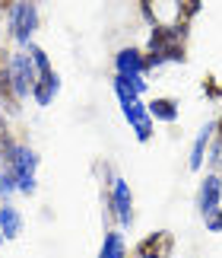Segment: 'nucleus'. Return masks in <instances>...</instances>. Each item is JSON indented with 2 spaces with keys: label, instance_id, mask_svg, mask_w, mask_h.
<instances>
[{
  "label": "nucleus",
  "instance_id": "f3484780",
  "mask_svg": "<svg viewBox=\"0 0 222 258\" xmlns=\"http://www.w3.org/2000/svg\"><path fill=\"white\" fill-rule=\"evenodd\" d=\"M16 188V178H13V172L10 169H0V198H7L10 191Z\"/></svg>",
  "mask_w": 222,
  "mask_h": 258
},
{
  "label": "nucleus",
  "instance_id": "7ed1b4c3",
  "mask_svg": "<svg viewBox=\"0 0 222 258\" xmlns=\"http://www.w3.org/2000/svg\"><path fill=\"white\" fill-rule=\"evenodd\" d=\"M29 54H32V61H35V67H38V83H35V89H32V96H35V102L38 105H48L54 99V93H57V74L51 71V64H48V54L42 51L38 45H29Z\"/></svg>",
  "mask_w": 222,
  "mask_h": 258
},
{
  "label": "nucleus",
  "instance_id": "423d86ee",
  "mask_svg": "<svg viewBox=\"0 0 222 258\" xmlns=\"http://www.w3.org/2000/svg\"><path fill=\"white\" fill-rule=\"evenodd\" d=\"M35 83H38V67L32 61V54L29 51L13 54V89H16V96L19 99L29 96L35 89Z\"/></svg>",
  "mask_w": 222,
  "mask_h": 258
},
{
  "label": "nucleus",
  "instance_id": "1a4fd4ad",
  "mask_svg": "<svg viewBox=\"0 0 222 258\" xmlns=\"http://www.w3.org/2000/svg\"><path fill=\"white\" fill-rule=\"evenodd\" d=\"M111 207H115L118 223L130 226V220H134V198H130V185L124 178H115V185H111Z\"/></svg>",
  "mask_w": 222,
  "mask_h": 258
},
{
  "label": "nucleus",
  "instance_id": "0eeeda50",
  "mask_svg": "<svg viewBox=\"0 0 222 258\" xmlns=\"http://www.w3.org/2000/svg\"><path fill=\"white\" fill-rule=\"evenodd\" d=\"M38 29V10L32 0H19V4L13 7V35L19 38V42L29 45V35H32Z\"/></svg>",
  "mask_w": 222,
  "mask_h": 258
},
{
  "label": "nucleus",
  "instance_id": "2eb2a0df",
  "mask_svg": "<svg viewBox=\"0 0 222 258\" xmlns=\"http://www.w3.org/2000/svg\"><path fill=\"white\" fill-rule=\"evenodd\" d=\"M98 258H124V236L121 233H105V242H102Z\"/></svg>",
  "mask_w": 222,
  "mask_h": 258
},
{
  "label": "nucleus",
  "instance_id": "aec40b11",
  "mask_svg": "<svg viewBox=\"0 0 222 258\" xmlns=\"http://www.w3.org/2000/svg\"><path fill=\"white\" fill-rule=\"evenodd\" d=\"M203 89H206V93H209V96H219V86H216L213 80H206V83H203Z\"/></svg>",
  "mask_w": 222,
  "mask_h": 258
},
{
  "label": "nucleus",
  "instance_id": "dca6fc26",
  "mask_svg": "<svg viewBox=\"0 0 222 258\" xmlns=\"http://www.w3.org/2000/svg\"><path fill=\"white\" fill-rule=\"evenodd\" d=\"M13 156H16V144L10 141L7 121H4V115H0V160H4V169H10V163H13Z\"/></svg>",
  "mask_w": 222,
  "mask_h": 258
},
{
  "label": "nucleus",
  "instance_id": "6e6552de",
  "mask_svg": "<svg viewBox=\"0 0 222 258\" xmlns=\"http://www.w3.org/2000/svg\"><path fill=\"white\" fill-rule=\"evenodd\" d=\"M0 99H4L7 112H16L19 108V96L13 89V57H10L7 48H0Z\"/></svg>",
  "mask_w": 222,
  "mask_h": 258
},
{
  "label": "nucleus",
  "instance_id": "20e7f679",
  "mask_svg": "<svg viewBox=\"0 0 222 258\" xmlns=\"http://www.w3.org/2000/svg\"><path fill=\"white\" fill-rule=\"evenodd\" d=\"M118 77L121 80H127L130 89H137V93H143L146 83H143V71H146V57L137 51V48H124V51H118Z\"/></svg>",
  "mask_w": 222,
  "mask_h": 258
},
{
  "label": "nucleus",
  "instance_id": "39448f33",
  "mask_svg": "<svg viewBox=\"0 0 222 258\" xmlns=\"http://www.w3.org/2000/svg\"><path fill=\"white\" fill-rule=\"evenodd\" d=\"M35 166H38V156L29 150V147H16V156L10 163V172L16 178V188L26 195L35 191Z\"/></svg>",
  "mask_w": 222,
  "mask_h": 258
},
{
  "label": "nucleus",
  "instance_id": "9d476101",
  "mask_svg": "<svg viewBox=\"0 0 222 258\" xmlns=\"http://www.w3.org/2000/svg\"><path fill=\"white\" fill-rule=\"evenodd\" d=\"M171 249H175V236L159 230L137 245V255L140 258H171Z\"/></svg>",
  "mask_w": 222,
  "mask_h": 258
},
{
  "label": "nucleus",
  "instance_id": "4468645a",
  "mask_svg": "<svg viewBox=\"0 0 222 258\" xmlns=\"http://www.w3.org/2000/svg\"><path fill=\"white\" fill-rule=\"evenodd\" d=\"M213 131H216V127H213V124H206L203 131L197 134V141H194V150H190V169H200V166H203V153H206L209 141H213Z\"/></svg>",
  "mask_w": 222,
  "mask_h": 258
},
{
  "label": "nucleus",
  "instance_id": "f03ea898",
  "mask_svg": "<svg viewBox=\"0 0 222 258\" xmlns=\"http://www.w3.org/2000/svg\"><path fill=\"white\" fill-rule=\"evenodd\" d=\"M115 93L121 99V105H124L127 121L134 124L137 137H140V141H149V137H153V115H149V108L140 102V93H137V89H130V83L121 80V77L115 80Z\"/></svg>",
  "mask_w": 222,
  "mask_h": 258
},
{
  "label": "nucleus",
  "instance_id": "f8f14e48",
  "mask_svg": "<svg viewBox=\"0 0 222 258\" xmlns=\"http://www.w3.org/2000/svg\"><path fill=\"white\" fill-rule=\"evenodd\" d=\"M23 233V217H19L16 207H0V242L4 239H16Z\"/></svg>",
  "mask_w": 222,
  "mask_h": 258
},
{
  "label": "nucleus",
  "instance_id": "f257e3e1",
  "mask_svg": "<svg viewBox=\"0 0 222 258\" xmlns=\"http://www.w3.org/2000/svg\"><path fill=\"white\" fill-rule=\"evenodd\" d=\"M184 42H187L184 26H156L149 35L146 67H159L165 61H184Z\"/></svg>",
  "mask_w": 222,
  "mask_h": 258
},
{
  "label": "nucleus",
  "instance_id": "ddd939ff",
  "mask_svg": "<svg viewBox=\"0 0 222 258\" xmlns=\"http://www.w3.org/2000/svg\"><path fill=\"white\" fill-rule=\"evenodd\" d=\"M149 108V115H153V121H175L178 118V105H175V99H165V96H159V99H153V102L146 105Z\"/></svg>",
  "mask_w": 222,
  "mask_h": 258
},
{
  "label": "nucleus",
  "instance_id": "a211bd4d",
  "mask_svg": "<svg viewBox=\"0 0 222 258\" xmlns=\"http://www.w3.org/2000/svg\"><path fill=\"white\" fill-rule=\"evenodd\" d=\"M206 230L209 233H222V211H213L206 217Z\"/></svg>",
  "mask_w": 222,
  "mask_h": 258
},
{
  "label": "nucleus",
  "instance_id": "412c9836",
  "mask_svg": "<svg viewBox=\"0 0 222 258\" xmlns=\"http://www.w3.org/2000/svg\"><path fill=\"white\" fill-rule=\"evenodd\" d=\"M16 7V0H0V10H13Z\"/></svg>",
  "mask_w": 222,
  "mask_h": 258
},
{
  "label": "nucleus",
  "instance_id": "9b49d317",
  "mask_svg": "<svg viewBox=\"0 0 222 258\" xmlns=\"http://www.w3.org/2000/svg\"><path fill=\"white\" fill-rule=\"evenodd\" d=\"M219 198H222V178L219 175H206L203 185H200V211H203V217L219 211Z\"/></svg>",
  "mask_w": 222,
  "mask_h": 258
},
{
  "label": "nucleus",
  "instance_id": "6ab92c4d",
  "mask_svg": "<svg viewBox=\"0 0 222 258\" xmlns=\"http://www.w3.org/2000/svg\"><path fill=\"white\" fill-rule=\"evenodd\" d=\"M143 13H146V19H156V13H153V0H143Z\"/></svg>",
  "mask_w": 222,
  "mask_h": 258
}]
</instances>
